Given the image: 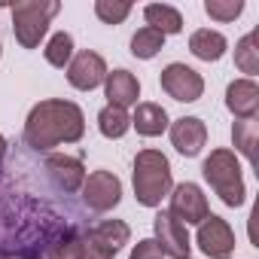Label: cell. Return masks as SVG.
<instances>
[{
  "instance_id": "e0dca14e",
  "label": "cell",
  "mask_w": 259,
  "mask_h": 259,
  "mask_svg": "<svg viewBox=\"0 0 259 259\" xmlns=\"http://www.w3.org/2000/svg\"><path fill=\"white\" fill-rule=\"evenodd\" d=\"M226 49H229V43H226V37H223L220 31L198 28V31H192V37H189V52H192L195 58H201V61H220V58L226 55Z\"/></svg>"
},
{
  "instance_id": "ac0fdd59",
  "label": "cell",
  "mask_w": 259,
  "mask_h": 259,
  "mask_svg": "<svg viewBox=\"0 0 259 259\" xmlns=\"http://www.w3.org/2000/svg\"><path fill=\"white\" fill-rule=\"evenodd\" d=\"M144 19H147V28H156L159 34H180L183 31V16L168 7V4H150L144 10Z\"/></svg>"
},
{
  "instance_id": "8992f818",
  "label": "cell",
  "mask_w": 259,
  "mask_h": 259,
  "mask_svg": "<svg viewBox=\"0 0 259 259\" xmlns=\"http://www.w3.org/2000/svg\"><path fill=\"white\" fill-rule=\"evenodd\" d=\"M82 207L92 213H107L122 201V180L113 171H92L82 183Z\"/></svg>"
},
{
  "instance_id": "d4e9b609",
  "label": "cell",
  "mask_w": 259,
  "mask_h": 259,
  "mask_svg": "<svg viewBox=\"0 0 259 259\" xmlns=\"http://www.w3.org/2000/svg\"><path fill=\"white\" fill-rule=\"evenodd\" d=\"M95 16L104 25H122L132 16V4L128 0H95Z\"/></svg>"
},
{
  "instance_id": "8fae6325",
  "label": "cell",
  "mask_w": 259,
  "mask_h": 259,
  "mask_svg": "<svg viewBox=\"0 0 259 259\" xmlns=\"http://www.w3.org/2000/svg\"><path fill=\"white\" fill-rule=\"evenodd\" d=\"M107 61L98 55V52H92V49H82V52H76L73 58H70V64H67V82L73 85V89H79V92H92V89H98L104 79H107Z\"/></svg>"
},
{
  "instance_id": "484cf974",
  "label": "cell",
  "mask_w": 259,
  "mask_h": 259,
  "mask_svg": "<svg viewBox=\"0 0 259 259\" xmlns=\"http://www.w3.org/2000/svg\"><path fill=\"white\" fill-rule=\"evenodd\" d=\"M232 141H235V150H238L241 156L253 159V147H256V119H241V122H235Z\"/></svg>"
},
{
  "instance_id": "4316f807",
  "label": "cell",
  "mask_w": 259,
  "mask_h": 259,
  "mask_svg": "<svg viewBox=\"0 0 259 259\" xmlns=\"http://www.w3.org/2000/svg\"><path fill=\"white\" fill-rule=\"evenodd\" d=\"M204 13L217 22H235L244 13V0H207Z\"/></svg>"
},
{
  "instance_id": "7a4b0ae2",
  "label": "cell",
  "mask_w": 259,
  "mask_h": 259,
  "mask_svg": "<svg viewBox=\"0 0 259 259\" xmlns=\"http://www.w3.org/2000/svg\"><path fill=\"white\" fill-rule=\"evenodd\" d=\"M85 135V116L73 101L49 98L31 107L25 122V147L34 153H52L58 144H76Z\"/></svg>"
},
{
  "instance_id": "7c38bea8",
  "label": "cell",
  "mask_w": 259,
  "mask_h": 259,
  "mask_svg": "<svg viewBox=\"0 0 259 259\" xmlns=\"http://www.w3.org/2000/svg\"><path fill=\"white\" fill-rule=\"evenodd\" d=\"M153 229H156V244L162 247L165 256H171V259H186V256H189V250H192L189 229H186L183 223H177L168 210L156 213Z\"/></svg>"
},
{
  "instance_id": "5bb4252c",
  "label": "cell",
  "mask_w": 259,
  "mask_h": 259,
  "mask_svg": "<svg viewBox=\"0 0 259 259\" xmlns=\"http://www.w3.org/2000/svg\"><path fill=\"white\" fill-rule=\"evenodd\" d=\"M104 95H107L110 107H122V110H125V107L138 104V98H141V82H138V76H135L132 70L119 67V70L107 73V79H104Z\"/></svg>"
},
{
  "instance_id": "4dcf8cb0",
  "label": "cell",
  "mask_w": 259,
  "mask_h": 259,
  "mask_svg": "<svg viewBox=\"0 0 259 259\" xmlns=\"http://www.w3.org/2000/svg\"><path fill=\"white\" fill-rule=\"evenodd\" d=\"M0 259H28V256H0Z\"/></svg>"
},
{
  "instance_id": "cb8c5ba5",
  "label": "cell",
  "mask_w": 259,
  "mask_h": 259,
  "mask_svg": "<svg viewBox=\"0 0 259 259\" xmlns=\"http://www.w3.org/2000/svg\"><path fill=\"white\" fill-rule=\"evenodd\" d=\"M82 235H64V238L52 241L40 259H82Z\"/></svg>"
},
{
  "instance_id": "1f68e13d",
  "label": "cell",
  "mask_w": 259,
  "mask_h": 259,
  "mask_svg": "<svg viewBox=\"0 0 259 259\" xmlns=\"http://www.w3.org/2000/svg\"><path fill=\"white\" fill-rule=\"evenodd\" d=\"M186 259H189V256H186Z\"/></svg>"
},
{
  "instance_id": "4fadbf2b",
  "label": "cell",
  "mask_w": 259,
  "mask_h": 259,
  "mask_svg": "<svg viewBox=\"0 0 259 259\" xmlns=\"http://www.w3.org/2000/svg\"><path fill=\"white\" fill-rule=\"evenodd\" d=\"M171 144L180 156L195 159L207 144V125L198 116H183L171 125Z\"/></svg>"
},
{
  "instance_id": "f546056e",
  "label": "cell",
  "mask_w": 259,
  "mask_h": 259,
  "mask_svg": "<svg viewBox=\"0 0 259 259\" xmlns=\"http://www.w3.org/2000/svg\"><path fill=\"white\" fill-rule=\"evenodd\" d=\"M7 150H10V144H7L4 135H0V165H4V159H7Z\"/></svg>"
},
{
  "instance_id": "3957f363",
  "label": "cell",
  "mask_w": 259,
  "mask_h": 259,
  "mask_svg": "<svg viewBox=\"0 0 259 259\" xmlns=\"http://www.w3.org/2000/svg\"><path fill=\"white\" fill-rule=\"evenodd\" d=\"M174 177L171 162L159 150H141L135 156V198L144 207H159L165 195H171Z\"/></svg>"
},
{
  "instance_id": "9c48e42d",
  "label": "cell",
  "mask_w": 259,
  "mask_h": 259,
  "mask_svg": "<svg viewBox=\"0 0 259 259\" xmlns=\"http://www.w3.org/2000/svg\"><path fill=\"white\" fill-rule=\"evenodd\" d=\"M177 223H183L186 229L189 226H198L210 217V207H207V198L201 192V186L195 183H180L171 189V210H168Z\"/></svg>"
},
{
  "instance_id": "44dd1931",
  "label": "cell",
  "mask_w": 259,
  "mask_h": 259,
  "mask_svg": "<svg viewBox=\"0 0 259 259\" xmlns=\"http://www.w3.org/2000/svg\"><path fill=\"white\" fill-rule=\"evenodd\" d=\"M256 40H259V31H250L235 46V67L241 73H247V79L253 73H259V49H256Z\"/></svg>"
},
{
  "instance_id": "2e32d148",
  "label": "cell",
  "mask_w": 259,
  "mask_h": 259,
  "mask_svg": "<svg viewBox=\"0 0 259 259\" xmlns=\"http://www.w3.org/2000/svg\"><path fill=\"white\" fill-rule=\"evenodd\" d=\"M168 113H165V107L162 104H153V101H144V104H138V110H135V116H132V128H138V135H144V138H159L165 128H168Z\"/></svg>"
},
{
  "instance_id": "52a82bcc",
  "label": "cell",
  "mask_w": 259,
  "mask_h": 259,
  "mask_svg": "<svg viewBox=\"0 0 259 259\" xmlns=\"http://www.w3.org/2000/svg\"><path fill=\"white\" fill-rule=\"evenodd\" d=\"M159 82H162V92H165L168 98L180 101V104H192V101H198V98L204 95V79H201V73L192 70L189 64H180V61L168 64V67L162 70Z\"/></svg>"
},
{
  "instance_id": "ffe728a7",
  "label": "cell",
  "mask_w": 259,
  "mask_h": 259,
  "mask_svg": "<svg viewBox=\"0 0 259 259\" xmlns=\"http://www.w3.org/2000/svg\"><path fill=\"white\" fill-rule=\"evenodd\" d=\"M98 128H101L104 138L119 141V138H125L128 128H132V116H128L122 107H110V104H107V107L98 113Z\"/></svg>"
},
{
  "instance_id": "d6986e66",
  "label": "cell",
  "mask_w": 259,
  "mask_h": 259,
  "mask_svg": "<svg viewBox=\"0 0 259 259\" xmlns=\"http://www.w3.org/2000/svg\"><path fill=\"white\" fill-rule=\"evenodd\" d=\"M92 232H95L113 253H119L128 241H132V229H128V223H122V220H98V223H92Z\"/></svg>"
},
{
  "instance_id": "6da1fadb",
  "label": "cell",
  "mask_w": 259,
  "mask_h": 259,
  "mask_svg": "<svg viewBox=\"0 0 259 259\" xmlns=\"http://www.w3.org/2000/svg\"><path fill=\"white\" fill-rule=\"evenodd\" d=\"M31 174L34 165L25 159L0 165V256L40 259L52 241L82 235L92 226L85 207L73 204V198L52 183L40 192L28 189Z\"/></svg>"
},
{
  "instance_id": "7402d4cb",
  "label": "cell",
  "mask_w": 259,
  "mask_h": 259,
  "mask_svg": "<svg viewBox=\"0 0 259 259\" xmlns=\"http://www.w3.org/2000/svg\"><path fill=\"white\" fill-rule=\"evenodd\" d=\"M162 46H165V34H159L156 28H141L132 37V55L135 58H144V61L156 58L162 52Z\"/></svg>"
},
{
  "instance_id": "30bf717a",
  "label": "cell",
  "mask_w": 259,
  "mask_h": 259,
  "mask_svg": "<svg viewBox=\"0 0 259 259\" xmlns=\"http://www.w3.org/2000/svg\"><path fill=\"white\" fill-rule=\"evenodd\" d=\"M198 247L204 256L210 259H229L235 253V232L223 217H207L204 223H198V235H195Z\"/></svg>"
},
{
  "instance_id": "f1b7e54d",
  "label": "cell",
  "mask_w": 259,
  "mask_h": 259,
  "mask_svg": "<svg viewBox=\"0 0 259 259\" xmlns=\"http://www.w3.org/2000/svg\"><path fill=\"white\" fill-rule=\"evenodd\" d=\"M128 259H165V253L156 244V238H144V241H138L132 247V256H128Z\"/></svg>"
},
{
  "instance_id": "83f0119b",
  "label": "cell",
  "mask_w": 259,
  "mask_h": 259,
  "mask_svg": "<svg viewBox=\"0 0 259 259\" xmlns=\"http://www.w3.org/2000/svg\"><path fill=\"white\" fill-rule=\"evenodd\" d=\"M82 259H116V253L92 232V226H89L85 235H82Z\"/></svg>"
},
{
  "instance_id": "277c9868",
  "label": "cell",
  "mask_w": 259,
  "mask_h": 259,
  "mask_svg": "<svg viewBox=\"0 0 259 259\" xmlns=\"http://www.w3.org/2000/svg\"><path fill=\"white\" fill-rule=\"evenodd\" d=\"M201 174L210 183V189L220 195L223 204L241 207L247 201V189H244V177H241V165H238L235 150H213L204 159Z\"/></svg>"
},
{
  "instance_id": "9a60e30c",
  "label": "cell",
  "mask_w": 259,
  "mask_h": 259,
  "mask_svg": "<svg viewBox=\"0 0 259 259\" xmlns=\"http://www.w3.org/2000/svg\"><path fill=\"white\" fill-rule=\"evenodd\" d=\"M226 107L235 119H256L259 110V85L253 79H235L226 89Z\"/></svg>"
},
{
  "instance_id": "603a6c76",
  "label": "cell",
  "mask_w": 259,
  "mask_h": 259,
  "mask_svg": "<svg viewBox=\"0 0 259 259\" xmlns=\"http://www.w3.org/2000/svg\"><path fill=\"white\" fill-rule=\"evenodd\" d=\"M43 55H46V61H49L52 67H67L70 58H73V37H70L67 31L52 34L49 43H46V49H43Z\"/></svg>"
},
{
  "instance_id": "ba28073f",
  "label": "cell",
  "mask_w": 259,
  "mask_h": 259,
  "mask_svg": "<svg viewBox=\"0 0 259 259\" xmlns=\"http://www.w3.org/2000/svg\"><path fill=\"white\" fill-rule=\"evenodd\" d=\"M43 171L55 189L64 195H76L85 183V165L79 156H64V153H49L43 159Z\"/></svg>"
},
{
  "instance_id": "5b68a950",
  "label": "cell",
  "mask_w": 259,
  "mask_h": 259,
  "mask_svg": "<svg viewBox=\"0 0 259 259\" xmlns=\"http://www.w3.org/2000/svg\"><path fill=\"white\" fill-rule=\"evenodd\" d=\"M58 0H22L13 7V34L22 49H37L40 40L49 34L52 19L58 16Z\"/></svg>"
}]
</instances>
